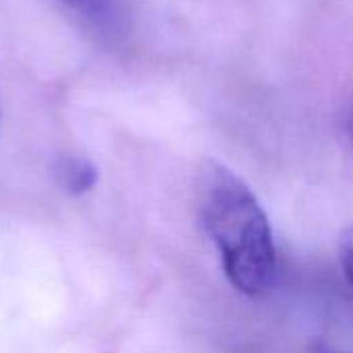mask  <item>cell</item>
<instances>
[{
	"instance_id": "cell-1",
	"label": "cell",
	"mask_w": 353,
	"mask_h": 353,
	"mask_svg": "<svg viewBox=\"0 0 353 353\" xmlns=\"http://www.w3.org/2000/svg\"><path fill=\"white\" fill-rule=\"evenodd\" d=\"M196 207L228 281L250 298L267 294L277 279V250L267 213L246 182L223 163L207 161L196 180Z\"/></svg>"
},
{
	"instance_id": "cell-2",
	"label": "cell",
	"mask_w": 353,
	"mask_h": 353,
	"mask_svg": "<svg viewBox=\"0 0 353 353\" xmlns=\"http://www.w3.org/2000/svg\"><path fill=\"white\" fill-rule=\"evenodd\" d=\"M54 174L60 182V186L64 190H68L70 194H83L87 190H91L97 182V170L95 165L79 155H66L60 157Z\"/></svg>"
},
{
	"instance_id": "cell-3",
	"label": "cell",
	"mask_w": 353,
	"mask_h": 353,
	"mask_svg": "<svg viewBox=\"0 0 353 353\" xmlns=\"http://www.w3.org/2000/svg\"><path fill=\"white\" fill-rule=\"evenodd\" d=\"M339 267L341 275L347 283V288L353 292V225H350L339 240Z\"/></svg>"
},
{
	"instance_id": "cell-4",
	"label": "cell",
	"mask_w": 353,
	"mask_h": 353,
	"mask_svg": "<svg viewBox=\"0 0 353 353\" xmlns=\"http://www.w3.org/2000/svg\"><path fill=\"white\" fill-rule=\"evenodd\" d=\"M345 128H347L350 139L353 141V101L352 105H350V110H347V116H345Z\"/></svg>"
},
{
	"instance_id": "cell-5",
	"label": "cell",
	"mask_w": 353,
	"mask_h": 353,
	"mask_svg": "<svg viewBox=\"0 0 353 353\" xmlns=\"http://www.w3.org/2000/svg\"><path fill=\"white\" fill-rule=\"evenodd\" d=\"M323 353H341V352H323Z\"/></svg>"
}]
</instances>
